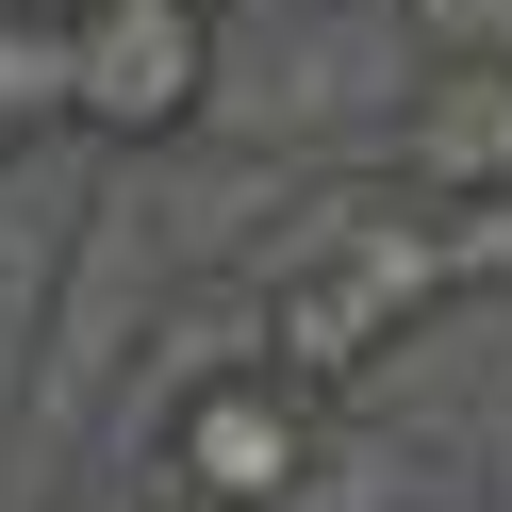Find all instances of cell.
Here are the masks:
<instances>
[{
    "instance_id": "obj_4",
    "label": "cell",
    "mask_w": 512,
    "mask_h": 512,
    "mask_svg": "<svg viewBox=\"0 0 512 512\" xmlns=\"http://www.w3.org/2000/svg\"><path fill=\"white\" fill-rule=\"evenodd\" d=\"M397 182H430V199H512V67H430Z\"/></svg>"
},
{
    "instance_id": "obj_1",
    "label": "cell",
    "mask_w": 512,
    "mask_h": 512,
    "mask_svg": "<svg viewBox=\"0 0 512 512\" xmlns=\"http://www.w3.org/2000/svg\"><path fill=\"white\" fill-rule=\"evenodd\" d=\"M265 364L314 380V397H347V380L380 364V347L430 331V298H463V248H446V199L430 182H380V199H331L298 248H281L265 281Z\"/></svg>"
},
{
    "instance_id": "obj_6",
    "label": "cell",
    "mask_w": 512,
    "mask_h": 512,
    "mask_svg": "<svg viewBox=\"0 0 512 512\" xmlns=\"http://www.w3.org/2000/svg\"><path fill=\"white\" fill-rule=\"evenodd\" d=\"M430 67H512V0H397Z\"/></svg>"
},
{
    "instance_id": "obj_5",
    "label": "cell",
    "mask_w": 512,
    "mask_h": 512,
    "mask_svg": "<svg viewBox=\"0 0 512 512\" xmlns=\"http://www.w3.org/2000/svg\"><path fill=\"white\" fill-rule=\"evenodd\" d=\"M83 133V50H67V0H0V149Z\"/></svg>"
},
{
    "instance_id": "obj_2",
    "label": "cell",
    "mask_w": 512,
    "mask_h": 512,
    "mask_svg": "<svg viewBox=\"0 0 512 512\" xmlns=\"http://www.w3.org/2000/svg\"><path fill=\"white\" fill-rule=\"evenodd\" d=\"M67 50H83V133L100 149H182L232 100L215 0H67Z\"/></svg>"
},
{
    "instance_id": "obj_7",
    "label": "cell",
    "mask_w": 512,
    "mask_h": 512,
    "mask_svg": "<svg viewBox=\"0 0 512 512\" xmlns=\"http://www.w3.org/2000/svg\"><path fill=\"white\" fill-rule=\"evenodd\" d=\"M149 512H215V496H182V479H166V496H149Z\"/></svg>"
},
{
    "instance_id": "obj_3",
    "label": "cell",
    "mask_w": 512,
    "mask_h": 512,
    "mask_svg": "<svg viewBox=\"0 0 512 512\" xmlns=\"http://www.w3.org/2000/svg\"><path fill=\"white\" fill-rule=\"evenodd\" d=\"M166 479L215 512H298V479H331V397L281 364H215L166 397Z\"/></svg>"
}]
</instances>
